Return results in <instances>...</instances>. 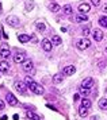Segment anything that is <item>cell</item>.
I'll list each match as a JSON object with an SVG mask.
<instances>
[{"label": "cell", "mask_w": 107, "mask_h": 120, "mask_svg": "<svg viewBox=\"0 0 107 120\" xmlns=\"http://www.w3.org/2000/svg\"><path fill=\"white\" fill-rule=\"evenodd\" d=\"M81 34L84 35V37H87L88 34H90V28L88 27H86V28H83V31H81Z\"/></svg>", "instance_id": "f1b7e54d"}, {"label": "cell", "mask_w": 107, "mask_h": 120, "mask_svg": "<svg viewBox=\"0 0 107 120\" xmlns=\"http://www.w3.org/2000/svg\"><path fill=\"white\" fill-rule=\"evenodd\" d=\"M27 86L30 88V90H31L33 93H35V94H43V93H45V89L35 81H31Z\"/></svg>", "instance_id": "6da1fadb"}, {"label": "cell", "mask_w": 107, "mask_h": 120, "mask_svg": "<svg viewBox=\"0 0 107 120\" xmlns=\"http://www.w3.org/2000/svg\"><path fill=\"white\" fill-rule=\"evenodd\" d=\"M0 50H10V47H8L7 43H3L1 46H0Z\"/></svg>", "instance_id": "4dcf8cb0"}, {"label": "cell", "mask_w": 107, "mask_h": 120, "mask_svg": "<svg viewBox=\"0 0 107 120\" xmlns=\"http://www.w3.org/2000/svg\"><path fill=\"white\" fill-rule=\"evenodd\" d=\"M81 107H84V108H90V107H91V101H90L88 98H83V100H81Z\"/></svg>", "instance_id": "d4e9b609"}, {"label": "cell", "mask_w": 107, "mask_h": 120, "mask_svg": "<svg viewBox=\"0 0 107 120\" xmlns=\"http://www.w3.org/2000/svg\"><path fill=\"white\" fill-rule=\"evenodd\" d=\"M12 119H14V120H19V116H18V115H14V116H12Z\"/></svg>", "instance_id": "d590c367"}, {"label": "cell", "mask_w": 107, "mask_h": 120, "mask_svg": "<svg viewBox=\"0 0 107 120\" xmlns=\"http://www.w3.org/2000/svg\"><path fill=\"white\" fill-rule=\"evenodd\" d=\"M79 92H80V94H83V96H88V94H90V89H87V88L80 86V89H79Z\"/></svg>", "instance_id": "4316f807"}, {"label": "cell", "mask_w": 107, "mask_h": 120, "mask_svg": "<svg viewBox=\"0 0 107 120\" xmlns=\"http://www.w3.org/2000/svg\"><path fill=\"white\" fill-rule=\"evenodd\" d=\"M106 93H107V88H106Z\"/></svg>", "instance_id": "b9f144b4"}, {"label": "cell", "mask_w": 107, "mask_h": 120, "mask_svg": "<svg viewBox=\"0 0 107 120\" xmlns=\"http://www.w3.org/2000/svg\"><path fill=\"white\" fill-rule=\"evenodd\" d=\"M75 71H76V68L73 65L72 66H65L64 69H62V74H64V76H72Z\"/></svg>", "instance_id": "9c48e42d"}, {"label": "cell", "mask_w": 107, "mask_h": 120, "mask_svg": "<svg viewBox=\"0 0 107 120\" xmlns=\"http://www.w3.org/2000/svg\"><path fill=\"white\" fill-rule=\"evenodd\" d=\"M99 108L103 111H107V98H100L99 100Z\"/></svg>", "instance_id": "e0dca14e"}, {"label": "cell", "mask_w": 107, "mask_h": 120, "mask_svg": "<svg viewBox=\"0 0 107 120\" xmlns=\"http://www.w3.org/2000/svg\"><path fill=\"white\" fill-rule=\"evenodd\" d=\"M91 3H92L95 7H99V6H100V0H91Z\"/></svg>", "instance_id": "f546056e"}, {"label": "cell", "mask_w": 107, "mask_h": 120, "mask_svg": "<svg viewBox=\"0 0 107 120\" xmlns=\"http://www.w3.org/2000/svg\"><path fill=\"white\" fill-rule=\"evenodd\" d=\"M5 23L11 26V27H18L19 24H21V20H19V18L18 16H14V15H10V16L5 18Z\"/></svg>", "instance_id": "7a4b0ae2"}, {"label": "cell", "mask_w": 107, "mask_h": 120, "mask_svg": "<svg viewBox=\"0 0 107 120\" xmlns=\"http://www.w3.org/2000/svg\"><path fill=\"white\" fill-rule=\"evenodd\" d=\"M0 12H1V3H0Z\"/></svg>", "instance_id": "60d3db41"}, {"label": "cell", "mask_w": 107, "mask_h": 120, "mask_svg": "<svg viewBox=\"0 0 107 120\" xmlns=\"http://www.w3.org/2000/svg\"><path fill=\"white\" fill-rule=\"evenodd\" d=\"M48 7H49V10H50L52 12H58V11H61V7H60L57 3H49Z\"/></svg>", "instance_id": "5bb4252c"}, {"label": "cell", "mask_w": 107, "mask_h": 120, "mask_svg": "<svg viewBox=\"0 0 107 120\" xmlns=\"http://www.w3.org/2000/svg\"><path fill=\"white\" fill-rule=\"evenodd\" d=\"M25 61H26V57H25L23 53H18V54L14 55V62L15 64H23Z\"/></svg>", "instance_id": "8fae6325"}, {"label": "cell", "mask_w": 107, "mask_h": 120, "mask_svg": "<svg viewBox=\"0 0 107 120\" xmlns=\"http://www.w3.org/2000/svg\"><path fill=\"white\" fill-rule=\"evenodd\" d=\"M7 119H8L7 116H1V119H0V120H7Z\"/></svg>", "instance_id": "74e56055"}, {"label": "cell", "mask_w": 107, "mask_h": 120, "mask_svg": "<svg viewBox=\"0 0 107 120\" xmlns=\"http://www.w3.org/2000/svg\"><path fill=\"white\" fill-rule=\"evenodd\" d=\"M106 53H107V49H106Z\"/></svg>", "instance_id": "7bdbcfd3"}, {"label": "cell", "mask_w": 107, "mask_h": 120, "mask_svg": "<svg viewBox=\"0 0 107 120\" xmlns=\"http://www.w3.org/2000/svg\"><path fill=\"white\" fill-rule=\"evenodd\" d=\"M99 24L102 26V27L107 28V16H102L100 19H99Z\"/></svg>", "instance_id": "484cf974"}, {"label": "cell", "mask_w": 107, "mask_h": 120, "mask_svg": "<svg viewBox=\"0 0 107 120\" xmlns=\"http://www.w3.org/2000/svg\"><path fill=\"white\" fill-rule=\"evenodd\" d=\"M8 69H10L8 62H7L5 60H3L1 62H0V71H1V73H7V71H8Z\"/></svg>", "instance_id": "4fadbf2b"}, {"label": "cell", "mask_w": 107, "mask_h": 120, "mask_svg": "<svg viewBox=\"0 0 107 120\" xmlns=\"http://www.w3.org/2000/svg\"><path fill=\"white\" fill-rule=\"evenodd\" d=\"M91 120H98V117H96V116H92V117H91Z\"/></svg>", "instance_id": "ab89813d"}, {"label": "cell", "mask_w": 107, "mask_h": 120, "mask_svg": "<svg viewBox=\"0 0 107 120\" xmlns=\"http://www.w3.org/2000/svg\"><path fill=\"white\" fill-rule=\"evenodd\" d=\"M79 98H80V94H79V93H76L75 96H73V101H77Z\"/></svg>", "instance_id": "d6a6232c"}, {"label": "cell", "mask_w": 107, "mask_h": 120, "mask_svg": "<svg viewBox=\"0 0 107 120\" xmlns=\"http://www.w3.org/2000/svg\"><path fill=\"white\" fill-rule=\"evenodd\" d=\"M62 80H64V78H62L61 74H54L53 76V82L54 84H60V82H62Z\"/></svg>", "instance_id": "44dd1931"}, {"label": "cell", "mask_w": 107, "mask_h": 120, "mask_svg": "<svg viewBox=\"0 0 107 120\" xmlns=\"http://www.w3.org/2000/svg\"><path fill=\"white\" fill-rule=\"evenodd\" d=\"M0 55H1V58L3 60H8L10 58V55H11V53H10V50H0Z\"/></svg>", "instance_id": "d6986e66"}, {"label": "cell", "mask_w": 107, "mask_h": 120, "mask_svg": "<svg viewBox=\"0 0 107 120\" xmlns=\"http://www.w3.org/2000/svg\"><path fill=\"white\" fill-rule=\"evenodd\" d=\"M90 4L88 3H81L80 6H79V11H80V14H87V12L90 11Z\"/></svg>", "instance_id": "7c38bea8"}, {"label": "cell", "mask_w": 107, "mask_h": 120, "mask_svg": "<svg viewBox=\"0 0 107 120\" xmlns=\"http://www.w3.org/2000/svg\"><path fill=\"white\" fill-rule=\"evenodd\" d=\"M103 12H104V14H107V3L103 6Z\"/></svg>", "instance_id": "e575fe53"}, {"label": "cell", "mask_w": 107, "mask_h": 120, "mask_svg": "<svg viewBox=\"0 0 107 120\" xmlns=\"http://www.w3.org/2000/svg\"><path fill=\"white\" fill-rule=\"evenodd\" d=\"M87 20H88V18H87L86 14H80V15L76 16V22L77 23H83V22H87Z\"/></svg>", "instance_id": "2e32d148"}, {"label": "cell", "mask_w": 107, "mask_h": 120, "mask_svg": "<svg viewBox=\"0 0 107 120\" xmlns=\"http://www.w3.org/2000/svg\"><path fill=\"white\" fill-rule=\"evenodd\" d=\"M52 43H54V45L58 46V45L62 43V41H61V38H60L58 35H53V37H52Z\"/></svg>", "instance_id": "ffe728a7"}, {"label": "cell", "mask_w": 107, "mask_h": 120, "mask_svg": "<svg viewBox=\"0 0 107 120\" xmlns=\"http://www.w3.org/2000/svg\"><path fill=\"white\" fill-rule=\"evenodd\" d=\"M62 11H64L65 15H70V14H72V7H70L69 4H66V6L62 7Z\"/></svg>", "instance_id": "7402d4cb"}, {"label": "cell", "mask_w": 107, "mask_h": 120, "mask_svg": "<svg viewBox=\"0 0 107 120\" xmlns=\"http://www.w3.org/2000/svg\"><path fill=\"white\" fill-rule=\"evenodd\" d=\"M18 39H19V42H22V43H27L30 41V37L26 35V34H21V35H18Z\"/></svg>", "instance_id": "9a60e30c"}, {"label": "cell", "mask_w": 107, "mask_h": 120, "mask_svg": "<svg viewBox=\"0 0 107 120\" xmlns=\"http://www.w3.org/2000/svg\"><path fill=\"white\" fill-rule=\"evenodd\" d=\"M35 27H37V30H38V31H41V33H43V31H45V28H46L42 22H37V23H35Z\"/></svg>", "instance_id": "603a6c76"}, {"label": "cell", "mask_w": 107, "mask_h": 120, "mask_svg": "<svg viewBox=\"0 0 107 120\" xmlns=\"http://www.w3.org/2000/svg\"><path fill=\"white\" fill-rule=\"evenodd\" d=\"M3 38V31H1V28H0V39Z\"/></svg>", "instance_id": "f35d334b"}, {"label": "cell", "mask_w": 107, "mask_h": 120, "mask_svg": "<svg viewBox=\"0 0 107 120\" xmlns=\"http://www.w3.org/2000/svg\"><path fill=\"white\" fill-rule=\"evenodd\" d=\"M79 115H80L81 117H86L87 115H88V108H84V107H81L79 109Z\"/></svg>", "instance_id": "cb8c5ba5"}, {"label": "cell", "mask_w": 107, "mask_h": 120, "mask_svg": "<svg viewBox=\"0 0 107 120\" xmlns=\"http://www.w3.org/2000/svg\"><path fill=\"white\" fill-rule=\"evenodd\" d=\"M46 107H48V108H50V109H53V111H56V108H54L53 105H49V104H48V105H46Z\"/></svg>", "instance_id": "8d00e7d4"}, {"label": "cell", "mask_w": 107, "mask_h": 120, "mask_svg": "<svg viewBox=\"0 0 107 120\" xmlns=\"http://www.w3.org/2000/svg\"><path fill=\"white\" fill-rule=\"evenodd\" d=\"M3 109H4V103L0 100V111H3Z\"/></svg>", "instance_id": "836d02e7"}, {"label": "cell", "mask_w": 107, "mask_h": 120, "mask_svg": "<svg viewBox=\"0 0 107 120\" xmlns=\"http://www.w3.org/2000/svg\"><path fill=\"white\" fill-rule=\"evenodd\" d=\"M92 35H94V39H95L96 42H100L103 39V33H102V30H99V28H95L94 33H92Z\"/></svg>", "instance_id": "30bf717a"}, {"label": "cell", "mask_w": 107, "mask_h": 120, "mask_svg": "<svg viewBox=\"0 0 107 120\" xmlns=\"http://www.w3.org/2000/svg\"><path fill=\"white\" fill-rule=\"evenodd\" d=\"M26 116L29 117V119H33V120H39V119H41L38 115H35L34 112H31V111H27V112H26Z\"/></svg>", "instance_id": "ac0fdd59"}, {"label": "cell", "mask_w": 107, "mask_h": 120, "mask_svg": "<svg viewBox=\"0 0 107 120\" xmlns=\"http://www.w3.org/2000/svg\"><path fill=\"white\" fill-rule=\"evenodd\" d=\"M5 100H7V103L8 105H12V107H15L16 104H18V100L16 97L12 94V93H7V96H5Z\"/></svg>", "instance_id": "8992f818"}, {"label": "cell", "mask_w": 107, "mask_h": 120, "mask_svg": "<svg viewBox=\"0 0 107 120\" xmlns=\"http://www.w3.org/2000/svg\"><path fill=\"white\" fill-rule=\"evenodd\" d=\"M81 86L87 88V89H91V88L94 86V78H92V77H87L86 80H83V82H81Z\"/></svg>", "instance_id": "5b68a950"}, {"label": "cell", "mask_w": 107, "mask_h": 120, "mask_svg": "<svg viewBox=\"0 0 107 120\" xmlns=\"http://www.w3.org/2000/svg\"><path fill=\"white\" fill-rule=\"evenodd\" d=\"M23 70L26 71V73H31L34 70V65H33L31 61H25L23 62Z\"/></svg>", "instance_id": "52a82bcc"}, {"label": "cell", "mask_w": 107, "mask_h": 120, "mask_svg": "<svg viewBox=\"0 0 107 120\" xmlns=\"http://www.w3.org/2000/svg\"><path fill=\"white\" fill-rule=\"evenodd\" d=\"M31 81H33V78H31V77H26V80H25V82H26L27 85H29V84H30Z\"/></svg>", "instance_id": "1f68e13d"}, {"label": "cell", "mask_w": 107, "mask_h": 120, "mask_svg": "<svg viewBox=\"0 0 107 120\" xmlns=\"http://www.w3.org/2000/svg\"><path fill=\"white\" fill-rule=\"evenodd\" d=\"M26 85H27L26 82H22V81H15V84H14L15 89L21 93V94H26L27 88H29V86H26Z\"/></svg>", "instance_id": "3957f363"}, {"label": "cell", "mask_w": 107, "mask_h": 120, "mask_svg": "<svg viewBox=\"0 0 107 120\" xmlns=\"http://www.w3.org/2000/svg\"><path fill=\"white\" fill-rule=\"evenodd\" d=\"M76 46H77L79 50H86V49H88V47L91 46V42H90L87 38H83V39H79V41H77Z\"/></svg>", "instance_id": "277c9868"}, {"label": "cell", "mask_w": 107, "mask_h": 120, "mask_svg": "<svg viewBox=\"0 0 107 120\" xmlns=\"http://www.w3.org/2000/svg\"><path fill=\"white\" fill-rule=\"evenodd\" d=\"M33 7H34V3L33 1H27L26 3V10H31Z\"/></svg>", "instance_id": "83f0119b"}, {"label": "cell", "mask_w": 107, "mask_h": 120, "mask_svg": "<svg viewBox=\"0 0 107 120\" xmlns=\"http://www.w3.org/2000/svg\"><path fill=\"white\" fill-rule=\"evenodd\" d=\"M41 46H42V49L45 51H50L52 50V41H49V39H42V42H41Z\"/></svg>", "instance_id": "ba28073f"}]
</instances>
